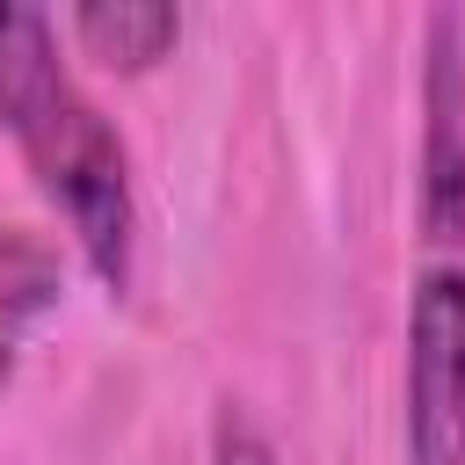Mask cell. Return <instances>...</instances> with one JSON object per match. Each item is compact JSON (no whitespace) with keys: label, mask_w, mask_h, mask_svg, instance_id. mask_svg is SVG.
I'll list each match as a JSON object with an SVG mask.
<instances>
[{"label":"cell","mask_w":465,"mask_h":465,"mask_svg":"<svg viewBox=\"0 0 465 465\" xmlns=\"http://www.w3.org/2000/svg\"><path fill=\"white\" fill-rule=\"evenodd\" d=\"M58 247L22 225V218H0V392L15 378V356L29 341V327L58 305Z\"/></svg>","instance_id":"cell-4"},{"label":"cell","mask_w":465,"mask_h":465,"mask_svg":"<svg viewBox=\"0 0 465 465\" xmlns=\"http://www.w3.org/2000/svg\"><path fill=\"white\" fill-rule=\"evenodd\" d=\"M414 218H421V254H465V22L450 7L429 15Z\"/></svg>","instance_id":"cell-3"},{"label":"cell","mask_w":465,"mask_h":465,"mask_svg":"<svg viewBox=\"0 0 465 465\" xmlns=\"http://www.w3.org/2000/svg\"><path fill=\"white\" fill-rule=\"evenodd\" d=\"M407 465H465V254H421L407 298Z\"/></svg>","instance_id":"cell-2"},{"label":"cell","mask_w":465,"mask_h":465,"mask_svg":"<svg viewBox=\"0 0 465 465\" xmlns=\"http://www.w3.org/2000/svg\"><path fill=\"white\" fill-rule=\"evenodd\" d=\"M211 465H276L269 429L240 400H218V414H211Z\"/></svg>","instance_id":"cell-6"},{"label":"cell","mask_w":465,"mask_h":465,"mask_svg":"<svg viewBox=\"0 0 465 465\" xmlns=\"http://www.w3.org/2000/svg\"><path fill=\"white\" fill-rule=\"evenodd\" d=\"M0 131L29 160L44 203L65 218L87 269L109 291H131V269H138L131 145L65 65L58 22L22 0H0Z\"/></svg>","instance_id":"cell-1"},{"label":"cell","mask_w":465,"mask_h":465,"mask_svg":"<svg viewBox=\"0 0 465 465\" xmlns=\"http://www.w3.org/2000/svg\"><path fill=\"white\" fill-rule=\"evenodd\" d=\"M65 29H73L102 65L145 73V65H160V58L174 51L182 7H167V0H87V7L65 15Z\"/></svg>","instance_id":"cell-5"}]
</instances>
